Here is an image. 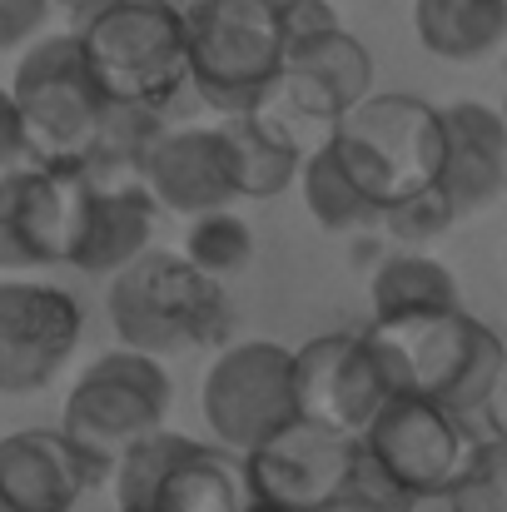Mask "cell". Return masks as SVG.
Listing matches in <instances>:
<instances>
[{
  "label": "cell",
  "instance_id": "obj_10",
  "mask_svg": "<svg viewBox=\"0 0 507 512\" xmlns=\"http://www.w3.org/2000/svg\"><path fill=\"white\" fill-rule=\"evenodd\" d=\"M239 463H244V483H249L254 503L289 512H324L343 493V483L358 473L363 438L299 413L274 438L249 448Z\"/></svg>",
  "mask_w": 507,
  "mask_h": 512
},
{
  "label": "cell",
  "instance_id": "obj_15",
  "mask_svg": "<svg viewBox=\"0 0 507 512\" xmlns=\"http://www.w3.org/2000/svg\"><path fill=\"white\" fill-rule=\"evenodd\" d=\"M438 184L458 204V214H478L498 204L507 189V120L483 100L443 105V170Z\"/></svg>",
  "mask_w": 507,
  "mask_h": 512
},
{
  "label": "cell",
  "instance_id": "obj_1",
  "mask_svg": "<svg viewBox=\"0 0 507 512\" xmlns=\"http://www.w3.org/2000/svg\"><path fill=\"white\" fill-rule=\"evenodd\" d=\"M105 314L115 339L160 358L189 348H224L234 329L224 279L204 274L184 249H155V244L135 264L110 274Z\"/></svg>",
  "mask_w": 507,
  "mask_h": 512
},
{
  "label": "cell",
  "instance_id": "obj_12",
  "mask_svg": "<svg viewBox=\"0 0 507 512\" xmlns=\"http://www.w3.org/2000/svg\"><path fill=\"white\" fill-rule=\"evenodd\" d=\"M294 388H299V413L314 423H329L343 433H358L373 423V413L398 393L373 334L334 329L294 348Z\"/></svg>",
  "mask_w": 507,
  "mask_h": 512
},
{
  "label": "cell",
  "instance_id": "obj_25",
  "mask_svg": "<svg viewBox=\"0 0 507 512\" xmlns=\"http://www.w3.org/2000/svg\"><path fill=\"white\" fill-rule=\"evenodd\" d=\"M448 512H507V438L488 433L473 438L453 488H448Z\"/></svg>",
  "mask_w": 507,
  "mask_h": 512
},
{
  "label": "cell",
  "instance_id": "obj_8",
  "mask_svg": "<svg viewBox=\"0 0 507 512\" xmlns=\"http://www.w3.org/2000/svg\"><path fill=\"white\" fill-rule=\"evenodd\" d=\"M199 413L229 453H249L264 438H274L284 423L299 418V388H294V348L274 339L224 343L204 373Z\"/></svg>",
  "mask_w": 507,
  "mask_h": 512
},
{
  "label": "cell",
  "instance_id": "obj_17",
  "mask_svg": "<svg viewBox=\"0 0 507 512\" xmlns=\"http://www.w3.org/2000/svg\"><path fill=\"white\" fill-rule=\"evenodd\" d=\"M413 35L443 65L488 60L507 40V0H413Z\"/></svg>",
  "mask_w": 507,
  "mask_h": 512
},
{
  "label": "cell",
  "instance_id": "obj_16",
  "mask_svg": "<svg viewBox=\"0 0 507 512\" xmlns=\"http://www.w3.org/2000/svg\"><path fill=\"white\" fill-rule=\"evenodd\" d=\"M160 214H165V204L150 194L145 179H95V199H90L85 234H80L70 269L100 274V279L120 274L155 244Z\"/></svg>",
  "mask_w": 507,
  "mask_h": 512
},
{
  "label": "cell",
  "instance_id": "obj_13",
  "mask_svg": "<svg viewBox=\"0 0 507 512\" xmlns=\"http://www.w3.org/2000/svg\"><path fill=\"white\" fill-rule=\"evenodd\" d=\"M110 473L65 428H20L0 438V512H75Z\"/></svg>",
  "mask_w": 507,
  "mask_h": 512
},
{
  "label": "cell",
  "instance_id": "obj_19",
  "mask_svg": "<svg viewBox=\"0 0 507 512\" xmlns=\"http://www.w3.org/2000/svg\"><path fill=\"white\" fill-rule=\"evenodd\" d=\"M373 319H413V314H443L458 309V279L448 264H438L428 249H393L373 279H368Z\"/></svg>",
  "mask_w": 507,
  "mask_h": 512
},
{
  "label": "cell",
  "instance_id": "obj_22",
  "mask_svg": "<svg viewBox=\"0 0 507 512\" xmlns=\"http://www.w3.org/2000/svg\"><path fill=\"white\" fill-rule=\"evenodd\" d=\"M160 135H165V110L110 100L100 135H95L80 170H90L95 179H145V160H150Z\"/></svg>",
  "mask_w": 507,
  "mask_h": 512
},
{
  "label": "cell",
  "instance_id": "obj_23",
  "mask_svg": "<svg viewBox=\"0 0 507 512\" xmlns=\"http://www.w3.org/2000/svg\"><path fill=\"white\" fill-rule=\"evenodd\" d=\"M284 65H294V70H304L309 80H319L338 105H343V115H348L358 100L373 95V55H368V45H363L358 35H348L343 25L314 35V40L289 45V60H284Z\"/></svg>",
  "mask_w": 507,
  "mask_h": 512
},
{
  "label": "cell",
  "instance_id": "obj_2",
  "mask_svg": "<svg viewBox=\"0 0 507 512\" xmlns=\"http://www.w3.org/2000/svg\"><path fill=\"white\" fill-rule=\"evenodd\" d=\"M70 30L110 100L165 110L189 85V20L174 0H70Z\"/></svg>",
  "mask_w": 507,
  "mask_h": 512
},
{
  "label": "cell",
  "instance_id": "obj_28",
  "mask_svg": "<svg viewBox=\"0 0 507 512\" xmlns=\"http://www.w3.org/2000/svg\"><path fill=\"white\" fill-rule=\"evenodd\" d=\"M50 10H55V0H0V55L40 40L50 25Z\"/></svg>",
  "mask_w": 507,
  "mask_h": 512
},
{
  "label": "cell",
  "instance_id": "obj_33",
  "mask_svg": "<svg viewBox=\"0 0 507 512\" xmlns=\"http://www.w3.org/2000/svg\"><path fill=\"white\" fill-rule=\"evenodd\" d=\"M274 5H279V10H289V5H294V0H274Z\"/></svg>",
  "mask_w": 507,
  "mask_h": 512
},
{
  "label": "cell",
  "instance_id": "obj_21",
  "mask_svg": "<svg viewBox=\"0 0 507 512\" xmlns=\"http://www.w3.org/2000/svg\"><path fill=\"white\" fill-rule=\"evenodd\" d=\"M299 194H304V209L314 214V224L324 234H358V229L383 224V209L368 199V189L338 160L334 140L309 150V160L299 170Z\"/></svg>",
  "mask_w": 507,
  "mask_h": 512
},
{
  "label": "cell",
  "instance_id": "obj_27",
  "mask_svg": "<svg viewBox=\"0 0 507 512\" xmlns=\"http://www.w3.org/2000/svg\"><path fill=\"white\" fill-rule=\"evenodd\" d=\"M324 512H418V498H413L408 488H398V483L363 453L358 473L343 483V493H338Z\"/></svg>",
  "mask_w": 507,
  "mask_h": 512
},
{
  "label": "cell",
  "instance_id": "obj_18",
  "mask_svg": "<svg viewBox=\"0 0 507 512\" xmlns=\"http://www.w3.org/2000/svg\"><path fill=\"white\" fill-rule=\"evenodd\" d=\"M219 130L229 135V150H234L239 199H279L289 184H299L309 150L294 135H284L269 115H259V110L219 115Z\"/></svg>",
  "mask_w": 507,
  "mask_h": 512
},
{
  "label": "cell",
  "instance_id": "obj_36",
  "mask_svg": "<svg viewBox=\"0 0 507 512\" xmlns=\"http://www.w3.org/2000/svg\"><path fill=\"white\" fill-rule=\"evenodd\" d=\"M503 274H507V249H503Z\"/></svg>",
  "mask_w": 507,
  "mask_h": 512
},
{
  "label": "cell",
  "instance_id": "obj_3",
  "mask_svg": "<svg viewBox=\"0 0 507 512\" xmlns=\"http://www.w3.org/2000/svg\"><path fill=\"white\" fill-rule=\"evenodd\" d=\"M373 343L398 388L433 393L458 413H483L507 368V343L463 304L413 319H373Z\"/></svg>",
  "mask_w": 507,
  "mask_h": 512
},
{
  "label": "cell",
  "instance_id": "obj_4",
  "mask_svg": "<svg viewBox=\"0 0 507 512\" xmlns=\"http://www.w3.org/2000/svg\"><path fill=\"white\" fill-rule=\"evenodd\" d=\"M184 20L194 95L214 115L254 110L289 60L284 10L274 0H194Z\"/></svg>",
  "mask_w": 507,
  "mask_h": 512
},
{
  "label": "cell",
  "instance_id": "obj_14",
  "mask_svg": "<svg viewBox=\"0 0 507 512\" xmlns=\"http://www.w3.org/2000/svg\"><path fill=\"white\" fill-rule=\"evenodd\" d=\"M145 184L165 204V214H209L239 199V170L229 135L219 125H184L165 130L145 160Z\"/></svg>",
  "mask_w": 507,
  "mask_h": 512
},
{
  "label": "cell",
  "instance_id": "obj_26",
  "mask_svg": "<svg viewBox=\"0 0 507 512\" xmlns=\"http://www.w3.org/2000/svg\"><path fill=\"white\" fill-rule=\"evenodd\" d=\"M458 219L463 214H458V204L448 199L443 184H423V189H413V194H403L383 209V229L403 249H433Z\"/></svg>",
  "mask_w": 507,
  "mask_h": 512
},
{
  "label": "cell",
  "instance_id": "obj_34",
  "mask_svg": "<svg viewBox=\"0 0 507 512\" xmlns=\"http://www.w3.org/2000/svg\"><path fill=\"white\" fill-rule=\"evenodd\" d=\"M498 110H503V120H507V95H503V105H498Z\"/></svg>",
  "mask_w": 507,
  "mask_h": 512
},
{
  "label": "cell",
  "instance_id": "obj_9",
  "mask_svg": "<svg viewBox=\"0 0 507 512\" xmlns=\"http://www.w3.org/2000/svg\"><path fill=\"white\" fill-rule=\"evenodd\" d=\"M468 448H473L468 413H458L418 388H398L363 428V453L418 503L448 498Z\"/></svg>",
  "mask_w": 507,
  "mask_h": 512
},
{
  "label": "cell",
  "instance_id": "obj_5",
  "mask_svg": "<svg viewBox=\"0 0 507 512\" xmlns=\"http://www.w3.org/2000/svg\"><path fill=\"white\" fill-rule=\"evenodd\" d=\"M338 160L368 189L378 209L393 199L438 184L443 170V105H428L408 90H373L334 130Z\"/></svg>",
  "mask_w": 507,
  "mask_h": 512
},
{
  "label": "cell",
  "instance_id": "obj_31",
  "mask_svg": "<svg viewBox=\"0 0 507 512\" xmlns=\"http://www.w3.org/2000/svg\"><path fill=\"white\" fill-rule=\"evenodd\" d=\"M488 423H493V433H503L507 438V368H503V378H498V388H493V398H488Z\"/></svg>",
  "mask_w": 507,
  "mask_h": 512
},
{
  "label": "cell",
  "instance_id": "obj_6",
  "mask_svg": "<svg viewBox=\"0 0 507 512\" xmlns=\"http://www.w3.org/2000/svg\"><path fill=\"white\" fill-rule=\"evenodd\" d=\"M10 95L20 105L25 135L35 160L45 165H85L100 120L110 110V95L100 85V75L85 60V45L75 40V30H55L25 45Z\"/></svg>",
  "mask_w": 507,
  "mask_h": 512
},
{
  "label": "cell",
  "instance_id": "obj_29",
  "mask_svg": "<svg viewBox=\"0 0 507 512\" xmlns=\"http://www.w3.org/2000/svg\"><path fill=\"white\" fill-rule=\"evenodd\" d=\"M25 165H35V150H30V135H25V120H20L10 85H0V179L20 174Z\"/></svg>",
  "mask_w": 507,
  "mask_h": 512
},
{
  "label": "cell",
  "instance_id": "obj_30",
  "mask_svg": "<svg viewBox=\"0 0 507 512\" xmlns=\"http://www.w3.org/2000/svg\"><path fill=\"white\" fill-rule=\"evenodd\" d=\"M343 25L338 20V10L329 0H294L289 10H284V30H289V45H299V40H314V35H324V30H334Z\"/></svg>",
  "mask_w": 507,
  "mask_h": 512
},
{
  "label": "cell",
  "instance_id": "obj_35",
  "mask_svg": "<svg viewBox=\"0 0 507 512\" xmlns=\"http://www.w3.org/2000/svg\"><path fill=\"white\" fill-rule=\"evenodd\" d=\"M174 5H194V0H174Z\"/></svg>",
  "mask_w": 507,
  "mask_h": 512
},
{
  "label": "cell",
  "instance_id": "obj_32",
  "mask_svg": "<svg viewBox=\"0 0 507 512\" xmlns=\"http://www.w3.org/2000/svg\"><path fill=\"white\" fill-rule=\"evenodd\" d=\"M244 512H289V508H269V503H249Z\"/></svg>",
  "mask_w": 507,
  "mask_h": 512
},
{
  "label": "cell",
  "instance_id": "obj_37",
  "mask_svg": "<svg viewBox=\"0 0 507 512\" xmlns=\"http://www.w3.org/2000/svg\"><path fill=\"white\" fill-rule=\"evenodd\" d=\"M65 5H70V0H65Z\"/></svg>",
  "mask_w": 507,
  "mask_h": 512
},
{
  "label": "cell",
  "instance_id": "obj_24",
  "mask_svg": "<svg viewBox=\"0 0 507 512\" xmlns=\"http://www.w3.org/2000/svg\"><path fill=\"white\" fill-rule=\"evenodd\" d=\"M184 254L214 274V279H229V274H244L254 264V229L229 209H209V214H194L189 219V234H184Z\"/></svg>",
  "mask_w": 507,
  "mask_h": 512
},
{
  "label": "cell",
  "instance_id": "obj_11",
  "mask_svg": "<svg viewBox=\"0 0 507 512\" xmlns=\"http://www.w3.org/2000/svg\"><path fill=\"white\" fill-rule=\"evenodd\" d=\"M85 334V309L70 289L40 279H0V393H45Z\"/></svg>",
  "mask_w": 507,
  "mask_h": 512
},
{
  "label": "cell",
  "instance_id": "obj_20",
  "mask_svg": "<svg viewBox=\"0 0 507 512\" xmlns=\"http://www.w3.org/2000/svg\"><path fill=\"white\" fill-rule=\"evenodd\" d=\"M239 453H229L224 443H194L160 483L155 512H244L249 483H244V463H234Z\"/></svg>",
  "mask_w": 507,
  "mask_h": 512
},
{
  "label": "cell",
  "instance_id": "obj_7",
  "mask_svg": "<svg viewBox=\"0 0 507 512\" xmlns=\"http://www.w3.org/2000/svg\"><path fill=\"white\" fill-rule=\"evenodd\" d=\"M169 403H174V383L165 373V358L120 343L80 368V378L65 393L60 428L115 478L120 453L145 433L165 428Z\"/></svg>",
  "mask_w": 507,
  "mask_h": 512
}]
</instances>
